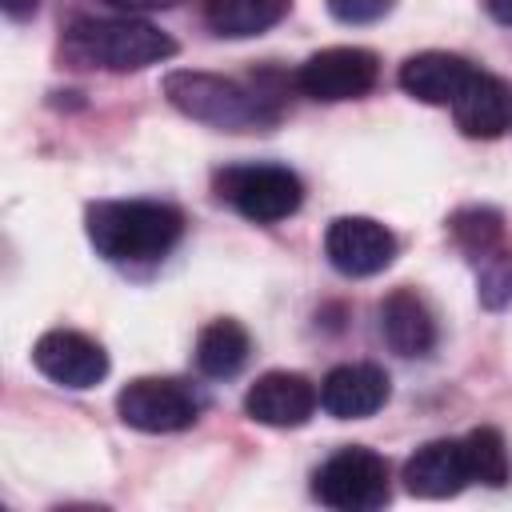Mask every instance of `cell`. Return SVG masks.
Masks as SVG:
<instances>
[{"instance_id": "1", "label": "cell", "mask_w": 512, "mask_h": 512, "mask_svg": "<svg viewBox=\"0 0 512 512\" xmlns=\"http://www.w3.org/2000/svg\"><path fill=\"white\" fill-rule=\"evenodd\" d=\"M164 96L176 112L188 120L224 128V132H252V128H272L284 112V96L268 88L264 80H232L216 72H192L176 68L164 76Z\"/></svg>"}, {"instance_id": "2", "label": "cell", "mask_w": 512, "mask_h": 512, "mask_svg": "<svg viewBox=\"0 0 512 512\" xmlns=\"http://www.w3.org/2000/svg\"><path fill=\"white\" fill-rule=\"evenodd\" d=\"M92 248L112 264L164 260L184 236V212L160 200H96L84 208Z\"/></svg>"}, {"instance_id": "3", "label": "cell", "mask_w": 512, "mask_h": 512, "mask_svg": "<svg viewBox=\"0 0 512 512\" xmlns=\"http://www.w3.org/2000/svg\"><path fill=\"white\" fill-rule=\"evenodd\" d=\"M60 56L72 68L104 72H140L176 56V40L136 16H76L64 28Z\"/></svg>"}, {"instance_id": "4", "label": "cell", "mask_w": 512, "mask_h": 512, "mask_svg": "<svg viewBox=\"0 0 512 512\" xmlns=\"http://www.w3.org/2000/svg\"><path fill=\"white\" fill-rule=\"evenodd\" d=\"M216 196L252 224H276L304 204V184L284 164H236L216 172Z\"/></svg>"}, {"instance_id": "5", "label": "cell", "mask_w": 512, "mask_h": 512, "mask_svg": "<svg viewBox=\"0 0 512 512\" xmlns=\"http://www.w3.org/2000/svg\"><path fill=\"white\" fill-rule=\"evenodd\" d=\"M312 496L336 512H372L388 504V460L364 444H348L316 468Z\"/></svg>"}, {"instance_id": "6", "label": "cell", "mask_w": 512, "mask_h": 512, "mask_svg": "<svg viewBox=\"0 0 512 512\" xmlns=\"http://www.w3.org/2000/svg\"><path fill=\"white\" fill-rule=\"evenodd\" d=\"M116 412L136 432H184L200 420V400L184 380L172 376H140L116 396Z\"/></svg>"}, {"instance_id": "7", "label": "cell", "mask_w": 512, "mask_h": 512, "mask_svg": "<svg viewBox=\"0 0 512 512\" xmlns=\"http://www.w3.org/2000/svg\"><path fill=\"white\" fill-rule=\"evenodd\" d=\"M376 80H380V56L368 48H356V44L312 52L296 68V88L312 100H324V104L368 96L376 88Z\"/></svg>"}, {"instance_id": "8", "label": "cell", "mask_w": 512, "mask_h": 512, "mask_svg": "<svg viewBox=\"0 0 512 512\" xmlns=\"http://www.w3.org/2000/svg\"><path fill=\"white\" fill-rule=\"evenodd\" d=\"M396 236L372 216H336L324 232V256L340 276H376L396 260Z\"/></svg>"}, {"instance_id": "9", "label": "cell", "mask_w": 512, "mask_h": 512, "mask_svg": "<svg viewBox=\"0 0 512 512\" xmlns=\"http://www.w3.org/2000/svg\"><path fill=\"white\" fill-rule=\"evenodd\" d=\"M32 364L52 380V384H64V388H96L104 376H108V352L84 336V332H72V328H52L36 340L32 348Z\"/></svg>"}, {"instance_id": "10", "label": "cell", "mask_w": 512, "mask_h": 512, "mask_svg": "<svg viewBox=\"0 0 512 512\" xmlns=\"http://www.w3.org/2000/svg\"><path fill=\"white\" fill-rule=\"evenodd\" d=\"M316 404L320 392L300 372H264L244 396V412L268 428H300L312 420Z\"/></svg>"}, {"instance_id": "11", "label": "cell", "mask_w": 512, "mask_h": 512, "mask_svg": "<svg viewBox=\"0 0 512 512\" xmlns=\"http://www.w3.org/2000/svg\"><path fill=\"white\" fill-rule=\"evenodd\" d=\"M456 128L472 140H496L512 128V84L492 72H472L452 100Z\"/></svg>"}, {"instance_id": "12", "label": "cell", "mask_w": 512, "mask_h": 512, "mask_svg": "<svg viewBox=\"0 0 512 512\" xmlns=\"http://www.w3.org/2000/svg\"><path fill=\"white\" fill-rule=\"evenodd\" d=\"M388 400V372L376 364H340L320 384V408L336 420H364Z\"/></svg>"}, {"instance_id": "13", "label": "cell", "mask_w": 512, "mask_h": 512, "mask_svg": "<svg viewBox=\"0 0 512 512\" xmlns=\"http://www.w3.org/2000/svg\"><path fill=\"white\" fill-rule=\"evenodd\" d=\"M380 336L396 356H428L436 348V316L412 288H392L380 300Z\"/></svg>"}, {"instance_id": "14", "label": "cell", "mask_w": 512, "mask_h": 512, "mask_svg": "<svg viewBox=\"0 0 512 512\" xmlns=\"http://www.w3.org/2000/svg\"><path fill=\"white\" fill-rule=\"evenodd\" d=\"M464 484H472V480H468V464H464V444L460 440H428L404 464V488L412 496L448 500Z\"/></svg>"}, {"instance_id": "15", "label": "cell", "mask_w": 512, "mask_h": 512, "mask_svg": "<svg viewBox=\"0 0 512 512\" xmlns=\"http://www.w3.org/2000/svg\"><path fill=\"white\" fill-rule=\"evenodd\" d=\"M472 72H476V68H472L464 56L428 48V52L408 56V60L400 64V76H396V80H400V88H404L412 100H420V104H452L456 92L468 84Z\"/></svg>"}, {"instance_id": "16", "label": "cell", "mask_w": 512, "mask_h": 512, "mask_svg": "<svg viewBox=\"0 0 512 512\" xmlns=\"http://www.w3.org/2000/svg\"><path fill=\"white\" fill-rule=\"evenodd\" d=\"M192 356H196V368H200L204 376L228 380V376H236V372L248 364V356H252V336H248V328H244L240 320L220 316V320H212V324L200 328Z\"/></svg>"}, {"instance_id": "17", "label": "cell", "mask_w": 512, "mask_h": 512, "mask_svg": "<svg viewBox=\"0 0 512 512\" xmlns=\"http://www.w3.org/2000/svg\"><path fill=\"white\" fill-rule=\"evenodd\" d=\"M292 0H204V24L216 36L248 40L276 28L288 16Z\"/></svg>"}, {"instance_id": "18", "label": "cell", "mask_w": 512, "mask_h": 512, "mask_svg": "<svg viewBox=\"0 0 512 512\" xmlns=\"http://www.w3.org/2000/svg\"><path fill=\"white\" fill-rule=\"evenodd\" d=\"M464 464H468V480L488 484V488H504L512 476V460H508V444L496 428H472L464 440Z\"/></svg>"}, {"instance_id": "19", "label": "cell", "mask_w": 512, "mask_h": 512, "mask_svg": "<svg viewBox=\"0 0 512 512\" xmlns=\"http://www.w3.org/2000/svg\"><path fill=\"white\" fill-rule=\"evenodd\" d=\"M448 228H452V236H456V244L472 256V260H484L488 252H496L500 248V240H504V216L496 212V208H460L452 220H448Z\"/></svg>"}, {"instance_id": "20", "label": "cell", "mask_w": 512, "mask_h": 512, "mask_svg": "<svg viewBox=\"0 0 512 512\" xmlns=\"http://www.w3.org/2000/svg\"><path fill=\"white\" fill-rule=\"evenodd\" d=\"M476 296L488 312H500V308H512V252L496 248L480 260V272H476Z\"/></svg>"}, {"instance_id": "21", "label": "cell", "mask_w": 512, "mask_h": 512, "mask_svg": "<svg viewBox=\"0 0 512 512\" xmlns=\"http://www.w3.org/2000/svg\"><path fill=\"white\" fill-rule=\"evenodd\" d=\"M396 0H328V12L340 24H376L392 12Z\"/></svg>"}, {"instance_id": "22", "label": "cell", "mask_w": 512, "mask_h": 512, "mask_svg": "<svg viewBox=\"0 0 512 512\" xmlns=\"http://www.w3.org/2000/svg\"><path fill=\"white\" fill-rule=\"evenodd\" d=\"M104 4H112V8H120V12H160V8H176L180 0H104Z\"/></svg>"}, {"instance_id": "23", "label": "cell", "mask_w": 512, "mask_h": 512, "mask_svg": "<svg viewBox=\"0 0 512 512\" xmlns=\"http://www.w3.org/2000/svg\"><path fill=\"white\" fill-rule=\"evenodd\" d=\"M0 8H4L8 20H28L40 8V0H0Z\"/></svg>"}, {"instance_id": "24", "label": "cell", "mask_w": 512, "mask_h": 512, "mask_svg": "<svg viewBox=\"0 0 512 512\" xmlns=\"http://www.w3.org/2000/svg\"><path fill=\"white\" fill-rule=\"evenodd\" d=\"M484 8L496 24H512V0H484Z\"/></svg>"}]
</instances>
